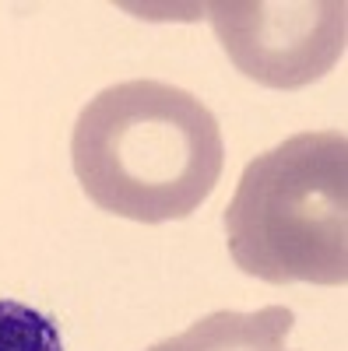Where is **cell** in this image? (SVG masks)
<instances>
[{"instance_id": "3957f363", "label": "cell", "mask_w": 348, "mask_h": 351, "mask_svg": "<svg viewBox=\"0 0 348 351\" xmlns=\"http://www.w3.org/2000/svg\"><path fill=\"white\" fill-rule=\"evenodd\" d=\"M205 18L232 67L264 88H306L345 53L341 0H211Z\"/></svg>"}, {"instance_id": "7a4b0ae2", "label": "cell", "mask_w": 348, "mask_h": 351, "mask_svg": "<svg viewBox=\"0 0 348 351\" xmlns=\"http://www.w3.org/2000/svg\"><path fill=\"white\" fill-rule=\"evenodd\" d=\"M232 263L268 285L348 281V141L292 134L246 162L225 208Z\"/></svg>"}, {"instance_id": "277c9868", "label": "cell", "mask_w": 348, "mask_h": 351, "mask_svg": "<svg viewBox=\"0 0 348 351\" xmlns=\"http://www.w3.org/2000/svg\"><path fill=\"white\" fill-rule=\"evenodd\" d=\"M296 313L288 306H260L253 313L218 309L200 316L183 334H172L148 351H292L288 334Z\"/></svg>"}, {"instance_id": "5b68a950", "label": "cell", "mask_w": 348, "mask_h": 351, "mask_svg": "<svg viewBox=\"0 0 348 351\" xmlns=\"http://www.w3.org/2000/svg\"><path fill=\"white\" fill-rule=\"evenodd\" d=\"M0 351H64V341L46 313L0 299Z\"/></svg>"}, {"instance_id": "6da1fadb", "label": "cell", "mask_w": 348, "mask_h": 351, "mask_svg": "<svg viewBox=\"0 0 348 351\" xmlns=\"http://www.w3.org/2000/svg\"><path fill=\"white\" fill-rule=\"evenodd\" d=\"M74 176L99 211L141 225L190 218L211 197L225 148L215 112L187 88L134 77L78 112Z\"/></svg>"}]
</instances>
